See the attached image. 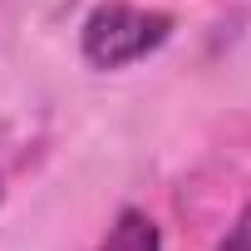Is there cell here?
Segmentation results:
<instances>
[{
  "label": "cell",
  "instance_id": "cell-3",
  "mask_svg": "<svg viewBox=\"0 0 251 251\" xmlns=\"http://www.w3.org/2000/svg\"><path fill=\"white\" fill-rule=\"evenodd\" d=\"M222 251H251V202L236 212V222H231V231H226Z\"/></svg>",
  "mask_w": 251,
  "mask_h": 251
},
{
  "label": "cell",
  "instance_id": "cell-1",
  "mask_svg": "<svg viewBox=\"0 0 251 251\" xmlns=\"http://www.w3.org/2000/svg\"><path fill=\"white\" fill-rule=\"evenodd\" d=\"M173 35V15L168 10H148V5H128V0H103L84 15L79 30V50L94 69H123L138 64L153 50H163Z\"/></svg>",
  "mask_w": 251,
  "mask_h": 251
},
{
  "label": "cell",
  "instance_id": "cell-2",
  "mask_svg": "<svg viewBox=\"0 0 251 251\" xmlns=\"http://www.w3.org/2000/svg\"><path fill=\"white\" fill-rule=\"evenodd\" d=\"M99 251H163V231H158V222H153L148 212L123 207Z\"/></svg>",
  "mask_w": 251,
  "mask_h": 251
}]
</instances>
